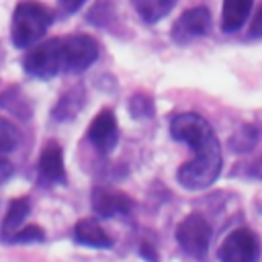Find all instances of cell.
<instances>
[{
    "mask_svg": "<svg viewBox=\"0 0 262 262\" xmlns=\"http://www.w3.org/2000/svg\"><path fill=\"white\" fill-rule=\"evenodd\" d=\"M170 135L194 151V158L178 168V184L186 190L209 188L219 178L223 166L221 143L209 121L196 113H180L170 121Z\"/></svg>",
    "mask_w": 262,
    "mask_h": 262,
    "instance_id": "obj_1",
    "label": "cell"
},
{
    "mask_svg": "<svg viewBox=\"0 0 262 262\" xmlns=\"http://www.w3.org/2000/svg\"><path fill=\"white\" fill-rule=\"evenodd\" d=\"M53 23V14L47 6H43L37 0H23L16 4L12 12V43L18 49H27L35 45Z\"/></svg>",
    "mask_w": 262,
    "mask_h": 262,
    "instance_id": "obj_2",
    "label": "cell"
},
{
    "mask_svg": "<svg viewBox=\"0 0 262 262\" xmlns=\"http://www.w3.org/2000/svg\"><path fill=\"white\" fill-rule=\"evenodd\" d=\"M23 68L29 76L39 80H49V78H55L57 74H63L61 37H53L41 45H35L31 51H27L23 59Z\"/></svg>",
    "mask_w": 262,
    "mask_h": 262,
    "instance_id": "obj_3",
    "label": "cell"
},
{
    "mask_svg": "<svg viewBox=\"0 0 262 262\" xmlns=\"http://www.w3.org/2000/svg\"><path fill=\"white\" fill-rule=\"evenodd\" d=\"M211 235H213V229H211L209 221L199 213L186 215L176 227L178 246L192 258H203L207 254Z\"/></svg>",
    "mask_w": 262,
    "mask_h": 262,
    "instance_id": "obj_4",
    "label": "cell"
},
{
    "mask_svg": "<svg viewBox=\"0 0 262 262\" xmlns=\"http://www.w3.org/2000/svg\"><path fill=\"white\" fill-rule=\"evenodd\" d=\"M262 252L260 237L248 227H235L219 246L221 262H258Z\"/></svg>",
    "mask_w": 262,
    "mask_h": 262,
    "instance_id": "obj_5",
    "label": "cell"
},
{
    "mask_svg": "<svg viewBox=\"0 0 262 262\" xmlns=\"http://www.w3.org/2000/svg\"><path fill=\"white\" fill-rule=\"evenodd\" d=\"M63 49V74H78L88 70L98 59V43L90 35H70L61 37Z\"/></svg>",
    "mask_w": 262,
    "mask_h": 262,
    "instance_id": "obj_6",
    "label": "cell"
},
{
    "mask_svg": "<svg viewBox=\"0 0 262 262\" xmlns=\"http://www.w3.org/2000/svg\"><path fill=\"white\" fill-rule=\"evenodd\" d=\"M211 31V12L205 6L188 8L172 27V39L180 45L190 43L199 37H205Z\"/></svg>",
    "mask_w": 262,
    "mask_h": 262,
    "instance_id": "obj_7",
    "label": "cell"
},
{
    "mask_svg": "<svg viewBox=\"0 0 262 262\" xmlns=\"http://www.w3.org/2000/svg\"><path fill=\"white\" fill-rule=\"evenodd\" d=\"M88 139L96 147L98 154L106 156L117 147L119 141V125L115 119V113L108 108H102L92 123L88 125Z\"/></svg>",
    "mask_w": 262,
    "mask_h": 262,
    "instance_id": "obj_8",
    "label": "cell"
},
{
    "mask_svg": "<svg viewBox=\"0 0 262 262\" xmlns=\"http://www.w3.org/2000/svg\"><path fill=\"white\" fill-rule=\"evenodd\" d=\"M92 209L100 217H123L131 213L133 201L129 194L115 188H96L92 192Z\"/></svg>",
    "mask_w": 262,
    "mask_h": 262,
    "instance_id": "obj_9",
    "label": "cell"
},
{
    "mask_svg": "<svg viewBox=\"0 0 262 262\" xmlns=\"http://www.w3.org/2000/svg\"><path fill=\"white\" fill-rule=\"evenodd\" d=\"M39 182L45 186L63 184L66 168H63V151L57 141H49L39 158Z\"/></svg>",
    "mask_w": 262,
    "mask_h": 262,
    "instance_id": "obj_10",
    "label": "cell"
},
{
    "mask_svg": "<svg viewBox=\"0 0 262 262\" xmlns=\"http://www.w3.org/2000/svg\"><path fill=\"white\" fill-rule=\"evenodd\" d=\"M74 239L78 244H82V246H88V248H111L113 246L111 235L92 217L80 219L76 223V227H74Z\"/></svg>",
    "mask_w": 262,
    "mask_h": 262,
    "instance_id": "obj_11",
    "label": "cell"
},
{
    "mask_svg": "<svg viewBox=\"0 0 262 262\" xmlns=\"http://www.w3.org/2000/svg\"><path fill=\"white\" fill-rule=\"evenodd\" d=\"M252 10V0H223L221 29L223 33H235L244 27Z\"/></svg>",
    "mask_w": 262,
    "mask_h": 262,
    "instance_id": "obj_12",
    "label": "cell"
},
{
    "mask_svg": "<svg viewBox=\"0 0 262 262\" xmlns=\"http://www.w3.org/2000/svg\"><path fill=\"white\" fill-rule=\"evenodd\" d=\"M29 213H31V201L27 196H18V199L10 201L6 215H4V221H2V229H0V239L4 244L8 242L10 235H14L20 229V225Z\"/></svg>",
    "mask_w": 262,
    "mask_h": 262,
    "instance_id": "obj_13",
    "label": "cell"
},
{
    "mask_svg": "<svg viewBox=\"0 0 262 262\" xmlns=\"http://www.w3.org/2000/svg\"><path fill=\"white\" fill-rule=\"evenodd\" d=\"M84 102H86V90H84V86H74L72 90H68L57 100V104L53 106V113L51 115L59 123L72 121V119H76V115L80 113V108L84 106Z\"/></svg>",
    "mask_w": 262,
    "mask_h": 262,
    "instance_id": "obj_14",
    "label": "cell"
},
{
    "mask_svg": "<svg viewBox=\"0 0 262 262\" xmlns=\"http://www.w3.org/2000/svg\"><path fill=\"white\" fill-rule=\"evenodd\" d=\"M178 0H131L135 12L139 18L147 25H154L170 14V10L176 6Z\"/></svg>",
    "mask_w": 262,
    "mask_h": 262,
    "instance_id": "obj_15",
    "label": "cell"
},
{
    "mask_svg": "<svg viewBox=\"0 0 262 262\" xmlns=\"http://www.w3.org/2000/svg\"><path fill=\"white\" fill-rule=\"evenodd\" d=\"M18 145H20V131L16 129L14 123H10L8 119L0 117V154L8 156Z\"/></svg>",
    "mask_w": 262,
    "mask_h": 262,
    "instance_id": "obj_16",
    "label": "cell"
},
{
    "mask_svg": "<svg viewBox=\"0 0 262 262\" xmlns=\"http://www.w3.org/2000/svg\"><path fill=\"white\" fill-rule=\"evenodd\" d=\"M45 233L39 225H29V227H20L14 235L8 237L6 244H35V242H43Z\"/></svg>",
    "mask_w": 262,
    "mask_h": 262,
    "instance_id": "obj_17",
    "label": "cell"
},
{
    "mask_svg": "<svg viewBox=\"0 0 262 262\" xmlns=\"http://www.w3.org/2000/svg\"><path fill=\"white\" fill-rule=\"evenodd\" d=\"M258 135H260V131H258L256 127L248 125V127H244L242 131L235 133V137L231 139V145H233V149L246 151V149H250V147L258 141Z\"/></svg>",
    "mask_w": 262,
    "mask_h": 262,
    "instance_id": "obj_18",
    "label": "cell"
},
{
    "mask_svg": "<svg viewBox=\"0 0 262 262\" xmlns=\"http://www.w3.org/2000/svg\"><path fill=\"white\" fill-rule=\"evenodd\" d=\"M129 111L135 115V117H151L154 108H151V100L147 96H133L129 100Z\"/></svg>",
    "mask_w": 262,
    "mask_h": 262,
    "instance_id": "obj_19",
    "label": "cell"
},
{
    "mask_svg": "<svg viewBox=\"0 0 262 262\" xmlns=\"http://www.w3.org/2000/svg\"><path fill=\"white\" fill-rule=\"evenodd\" d=\"M12 174H14V166H12V162H10L6 156L0 154V184H4L6 180H10Z\"/></svg>",
    "mask_w": 262,
    "mask_h": 262,
    "instance_id": "obj_20",
    "label": "cell"
},
{
    "mask_svg": "<svg viewBox=\"0 0 262 262\" xmlns=\"http://www.w3.org/2000/svg\"><path fill=\"white\" fill-rule=\"evenodd\" d=\"M59 2V8L66 12V14H74V12H78L80 8H82V4L86 2V0H57Z\"/></svg>",
    "mask_w": 262,
    "mask_h": 262,
    "instance_id": "obj_21",
    "label": "cell"
},
{
    "mask_svg": "<svg viewBox=\"0 0 262 262\" xmlns=\"http://www.w3.org/2000/svg\"><path fill=\"white\" fill-rule=\"evenodd\" d=\"M250 33H252V37H262V6L258 8V12L254 16V23L250 27Z\"/></svg>",
    "mask_w": 262,
    "mask_h": 262,
    "instance_id": "obj_22",
    "label": "cell"
}]
</instances>
